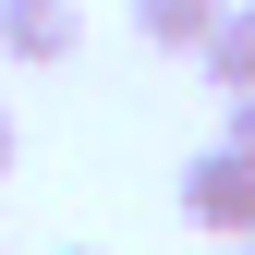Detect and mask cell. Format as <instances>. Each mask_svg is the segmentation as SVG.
<instances>
[{
  "label": "cell",
  "mask_w": 255,
  "mask_h": 255,
  "mask_svg": "<svg viewBox=\"0 0 255 255\" xmlns=\"http://www.w3.org/2000/svg\"><path fill=\"white\" fill-rule=\"evenodd\" d=\"M182 219H195L207 243H255V158H243L231 134H219L195 170H182Z\"/></svg>",
  "instance_id": "obj_1"
},
{
  "label": "cell",
  "mask_w": 255,
  "mask_h": 255,
  "mask_svg": "<svg viewBox=\"0 0 255 255\" xmlns=\"http://www.w3.org/2000/svg\"><path fill=\"white\" fill-rule=\"evenodd\" d=\"M73 49H85V0H0V61L61 73Z\"/></svg>",
  "instance_id": "obj_2"
},
{
  "label": "cell",
  "mask_w": 255,
  "mask_h": 255,
  "mask_svg": "<svg viewBox=\"0 0 255 255\" xmlns=\"http://www.w3.org/2000/svg\"><path fill=\"white\" fill-rule=\"evenodd\" d=\"M195 73L219 85V98H255V0H231V12L207 24V49H195Z\"/></svg>",
  "instance_id": "obj_3"
},
{
  "label": "cell",
  "mask_w": 255,
  "mask_h": 255,
  "mask_svg": "<svg viewBox=\"0 0 255 255\" xmlns=\"http://www.w3.org/2000/svg\"><path fill=\"white\" fill-rule=\"evenodd\" d=\"M219 12H231V0H134V37H146V49H170V61H195Z\"/></svg>",
  "instance_id": "obj_4"
},
{
  "label": "cell",
  "mask_w": 255,
  "mask_h": 255,
  "mask_svg": "<svg viewBox=\"0 0 255 255\" xmlns=\"http://www.w3.org/2000/svg\"><path fill=\"white\" fill-rule=\"evenodd\" d=\"M231 146H243V158H255V98H231Z\"/></svg>",
  "instance_id": "obj_5"
},
{
  "label": "cell",
  "mask_w": 255,
  "mask_h": 255,
  "mask_svg": "<svg viewBox=\"0 0 255 255\" xmlns=\"http://www.w3.org/2000/svg\"><path fill=\"white\" fill-rule=\"evenodd\" d=\"M12 146H24V134H12V110H0V170H12Z\"/></svg>",
  "instance_id": "obj_6"
},
{
  "label": "cell",
  "mask_w": 255,
  "mask_h": 255,
  "mask_svg": "<svg viewBox=\"0 0 255 255\" xmlns=\"http://www.w3.org/2000/svg\"><path fill=\"white\" fill-rule=\"evenodd\" d=\"M73 255H85V243H73Z\"/></svg>",
  "instance_id": "obj_7"
},
{
  "label": "cell",
  "mask_w": 255,
  "mask_h": 255,
  "mask_svg": "<svg viewBox=\"0 0 255 255\" xmlns=\"http://www.w3.org/2000/svg\"><path fill=\"white\" fill-rule=\"evenodd\" d=\"M243 255H255V243H243Z\"/></svg>",
  "instance_id": "obj_8"
},
{
  "label": "cell",
  "mask_w": 255,
  "mask_h": 255,
  "mask_svg": "<svg viewBox=\"0 0 255 255\" xmlns=\"http://www.w3.org/2000/svg\"><path fill=\"white\" fill-rule=\"evenodd\" d=\"M231 255H243V243H231Z\"/></svg>",
  "instance_id": "obj_9"
}]
</instances>
